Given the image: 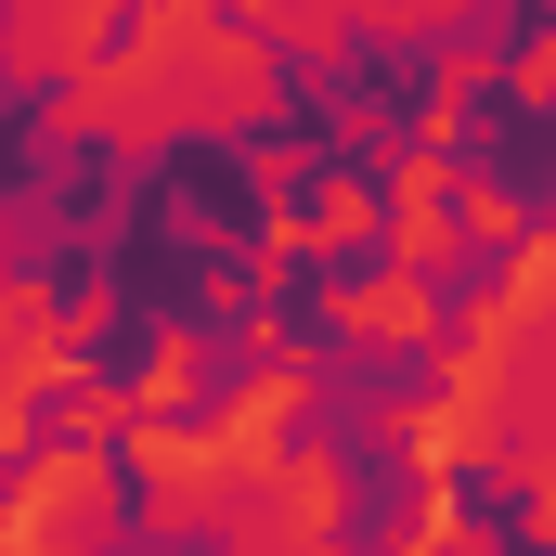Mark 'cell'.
Listing matches in <instances>:
<instances>
[{
	"label": "cell",
	"mask_w": 556,
	"mask_h": 556,
	"mask_svg": "<svg viewBox=\"0 0 556 556\" xmlns=\"http://www.w3.org/2000/svg\"><path fill=\"white\" fill-rule=\"evenodd\" d=\"M273 117H285V65L247 39V26H220L207 0L117 13L104 65L65 78V91L39 104L52 142H117V155H155V142H181V130L247 142V130H273Z\"/></svg>",
	"instance_id": "1"
},
{
	"label": "cell",
	"mask_w": 556,
	"mask_h": 556,
	"mask_svg": "<svg viewBox=\"0 0 556 556\" xmlns=\"http://www.w3.org/2000/svg\"><path fill=\"white\" fill-rule=\"evenodd\" d=\"M117 518H130L117 453L52 440V453H26V466L0 479V556H104V544H117Z\"/></svg>",
	"instance_id": "2"
},
{
	"label": "cell",
	"mask_w": 556,
	"mask_h": 556,
	"mask_svg": "<svg viewBox=\"0 0 556 556\" xmlns=\"http://www.w3.org/2000/svg\"><path fill=\"white\" fill-rule=\"evenodd\" d=\"M207 531H220V556H337V531H350V466L324 440H285Z\"/></svg>",
	"instance_id": "3"
},
{
	"label": "cell",
	"mask_w": 556,
	"mask_h": 556,
	"mask_svg": "<svg viewBox=\"0 0 556 556\" xmlns=\"http://www.w3.org/2000/svg\"><path fill=\"white\" fill-rule=\"evenodd\" d=\"M104 39H117L104 0H13V13H0V78H13V91H65V78L104 65Z\"/></svg>",
	"instance_id": "4"
},
{
	"label": "cell",
	"mask_w": 556,
	"mask_h": 556,
	"mask_svg": "<svg viewBox=\"0 0 556 556\" xmlns=\"http://www.w3.org/2000/svg\"><path fill=\"white\" fill-rule=\"evenodd\" d=\"M311 311H324L337 350H427V337H440V285H427V273H389V260H376V273H324Z\"/></svg>",
	"instance_id": "5"
},
{
	"label": "cell",
	"mask_w": 556,
	"mask_h": 556,
	"mask_svg": "<svg viewBox=\"0 0 556 556\" xmlns=\"http://www.w3.org/2000/svg\"><path fill=\"white\" fill-rule=\"evenodd\" d=\"M440 194H453V155H415L402 142L376 168V247H389V273H427V285L453 273V207Z\"/></svg>",
	"instance_id": "6"
},
{
	"label": "cell",
	"mask_w": 556,
	"mask_h": 556,
	"mask_svg": "<svg viewBox=\"0 0 556 556\" xmlns=\"http://www.w3.org/2000/svg\"><path fill=\"white\" fill-rule=\"evenodd\" d=\"M194 402H207V324L181 311V324H155V337H142V363H130V389H117V415H130V427H181Z\"/></svg>",
	"instance_id": "7"
},
{
	"label": "cell",
	"mask_w": 556,
	"mask_h": 556,
	"mask_svg": "<svg viewBox=\"0 0 556 556\" xmlns=\"http://www.w3.org/2000/svg\"><path fill=\"white\" fill-rule=\"evenodd\" d=\"M285 220H298V260L350 273V260L376 247V168H363V155H337V168L311 181V207H285Z\"/></svg>",
	"instance_id": "8"
},
{
	"label": "cell",
	"mask_w": 556,
	"mask_h": 556,
	"mask_svg": "<svg viewBox=\"0 0 556 556\" xmlns=\"http://www.w3.org/2000/svg\"><path fill=\"white\" fill-rule=\"evenodd\" d=\"M440 207H453V260H466V247H492V260H505V247L531 233L518 181H492V168H453V194H440Z\"/></svg>",
	"instance_id": "9"
},
{
	"label": "cell",
	"mask_w": 556,
	"mask_h": 556,
	"mask_svg": "<svg viewBox=\"0 0 556 556\" xmlns=\"http://www.w3.org/2000/svg\"><path fill=\"white\" fill-rule=\"evenodd\" d=\"M350 39H466V0H363Z\"/></svg>",
	"instance_id": "10"
},
{
	"label": "cell",
	"mask_w": 556,
	"mask_h": 556,
	"mask_svg": "<svg viewBox=\"0 0 556 556\" xmlns=\"http://www.w3.org/2000/svg\"><path fill=\"white\" fill-rule=\"evenodd\" d=\"M0 285H13V220H0Z\"/></svg>",
	"instance_id": "11"
}]
</instances>
